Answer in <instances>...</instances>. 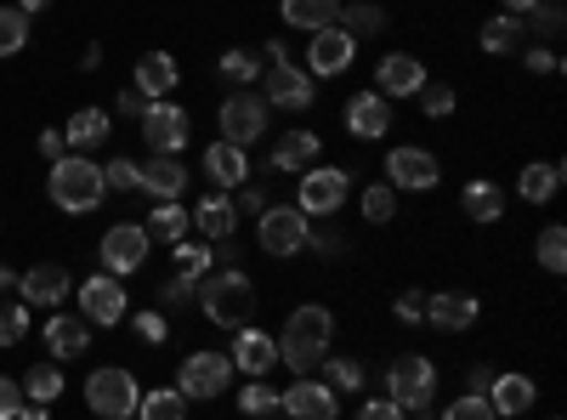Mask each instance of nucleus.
<instances>
[{
    "instance_id": "60",
    "label": "nucleus",
    "mask_w": 567,
    "mask_h": 420,
    "mask_svg": "<svg viewBox=\"0 0 567 420\" xmlns=\"http://www.w3.org/2000/svg\"><path fill=\"white\" fill-rule=\"evenodd\" d=\"M18 420H52V403H29V398H23V409H18Z\"/></svg>"
},
{
    "instance_id": "37",
    "label": "nucleus",
    "mask_w": 567,
    "mask_h": 420,
    "mask_svg": "<svg viewBox=\"0 0 567 420\" xmlns=\"http://www.w3.org/2000/svg\"><path fill=\"white\" fill-rule=\"evenodd\" d=\"M261 52L256 45H233V52H221V80H233V85H250V80H261Z\"/></svg>"
},
{
    "instance_id": "1",
    "label": "nucleus",
    "mask_w": 567,
    "mask_h": 420,
    "mask_svg": "<svg viewBox=\"0 0 567 420\" xmlns=\"http://www.w3.org/2000/svg\"><path fill=\"white\" fill-rule=\"evenodd\" d=\"M329 341H336V318H329V307L307 301V307H296L290 318H284V330H278V363H290L296 376H312V369L329 358Z\"/></svg>"
},
{
    "instance_id": "44",
    "label": "nucleus",
    "mask_w": 567,
    "mask_h": 420,
    "mask_svg": "<svg viewBox=\"0 0 567 420\" xmlns=\"http://www.w3.org/2000/svg\"><path fill=\"white\" fill-rule=\"evenodd\" d=\"M534 256H539V267H545V273H561V267H567V233H561L556 222H550V227L539 233Z\"/></svg>"
},
{
    "instance_id": "11",
    "label": "nucleus",
    "mask_w": 567,
    "mask_h": 420,
    "mask_svg": "<svg viewBox=\"0 0 567 420\" xmlns=\"http://www.w3.org/2000/svg\"><path fill=\"white\" fill-rule=\"evenodd\" d=\"M386 182L398 194H432L437 182H443V165L432 148H420V143H398L386 154Z\"/></svg>"
},
{
    "instance_id": "36",
    "label": "nucleus",
    "mask_w": 567,
    "mask_h": 420,
    "mask_svg": "<svg viewBox=\"0 0 567 420\" xmlns=\"http://www.w3.org/2000/svg\"><path fill=\"white\" fill-rule=\"evenodd\" d=\"M341 23L352 40H369L386 29V7H374V0H352V7H341Z\"/></svg>"
},
{
    "instance_id": "23",
    "label": "nucleus",
    "mask_w": 567,
    "mask_h": 420,
    "mask_svg": "<svg viewBox=\"0 0 567 420\" xmlns=\"http://www.w3.org/2000/svg\"><path fill=\"white\" fill-rule=\"evenodd\" d=\"M187 216H194V227L205 233L210 245H221V239H233V233H239V205H233V194H221V188H210Z\"/></svg>"
},
{
    "instance_id": "62",
    "label": "nucleus",
    "mask_w": 567,
    "mask_h": 420,
    "mask_svg": "<svg viewBox=\"0 0 567 420\" xmlns=\"http://www.w3.org/2000/svg\"><path fill=\"white\" fill-rule=\"evenodd\" d=\"M45 7H52V0H18V12H23V18H34V12H45Z\"/></svg>"
},
{
    "instance_id": "32",
    "label": "nucleus",
    "mask_w": 567,
    "mask_h": 420,
    "mask_svg": "<svg viewBox=\"0 0 567 420\" xmlns=\"http://www.w3.org/2000/svg\"><path fill=\"white\" fill-rule=\"evenodd\" d=\"M148 239H165V245H182L187 239V227H194V216H187L176 199H154V211H148Z\"/></svg>"
},
{
    "instance_id": "41",
    "label": "nucleus",
    "mask_w": 567,
    "mask_h": 420,
    "mask_svg": "<svg viewBox=\"0 0 567 420\" xmlns=\"http://www.w3.org/2000/svg\"><path fill=\"white\" fill-rule=\"evenodd\" d=\"M392 216H398V188H392V182H374V188H363V222L386 227Z\"/></svg>"
},
{
    "instance_id": "6",
    "label": "nucleus",
    "mask_w": 567,
    "mask_h": 420,
    "mask_svg": "<svg viewBox=\"0 0 567 420\" xmlns=\"http://www.w3.org/2000/svg\"><path fill=\"white\" fill-rule=\"evenodd\" d=\"M261 98H267V109H284V114H307V109L318 103V80H312L301 63L278 58V63H267V74H261Z\"/></svg>"
},
{
    "instance_id": "2",
    "label": "nucleus",
    "mask_w": 567,
    "mask_h": 420,
    "mask_svg": "<svg viewBox=\"0 0 567 420\" xmlns=\"http://www.w3.org/2000/svg\"><path fill=\"white\" fill-rule=\"evenodd\" d=\"M199 313L216 324V330H245L250 313H256V290H250V273L239 267H210L194 290Z\"/></svg>"
},
{
    "instance_id": "45",
    "label": "nucleus",
    "mask_w": 567,
    "mask_h": 420,
    "mask_svg": "<svg viewBox=\"0 0 567 420\" xmlns=\"http://www.w3.org/2000/svg\"><path fill=\"white\" fill-rule=\"evenodd\" d=\"M443 420H499V414H494L488 392H460V398L443 409Z\"/></svg>"
},
{
    "instance_id": "50",
    "label": "nucleus",
    "mask_w": 567,
    "mask_h": 420,
    "mask_svg": "<svg viewBox=\"0 0 567 420\" xmlns=\"http://www.w3.org/2000/svg\"><path fill=\"white\" fill-rule=\"evenodd\" d=\"M103 188L131 194V188H136V160H109V165H103Z\"/></svg>"
},
{
    "instance_id": "10",
    "label": "nucleus",
    "mask_w": 567,
    "mask_h": 420,
    "mask_svg": "<svg viewBox=\"0 0 567 420\" xmlns=\"http://www.w3.org/2000/svg\"><path fill=\"white\" fill-rule=\"evenodd\" d=\"M227 381H233V358H227V352H216V347L187 352V358H182V369H176V392H182L187 403L227 392Z\"/></svg>"
},
{
    "instance_id": "20",
    "label": "nucleus",
    "mask_w": 567,
    "mask_h": 420,
    "mask_svg": "<svg viewBox=\"0 0 567 420\" xmlns=\"http://www.w3.org/2000/svg\"><path fill=\"white\" fill-rule=\"evenodd\" d=\"M425 80H432V74H425V63L409 58V52H386L381 63H374V91H381L386 103H392V98H414Z\"/></svg>"
},
{
    "instance_id": "53",
    "label": "nucleus",
    "mask_w": 567,
    "mask_h": 420,
    "mask_svg": "<svg viewBox=\"0 0 567 420\" xmlns=\"http://www.w3.org/2000/svg\"><path fill=\"white\" fill-rule=\"evenodd\" d=\"M392 313H398L403 324H425V290H403V296L392 301Z\"/></svg>"
},
{
    "instance_id": "26",
    "label": "nucleus",
    "mask_w": 567,
    "mask_h": 420,
    "mask_svg": "<svg viewBox=\"0 0 567 420\" xmlns=\"http://www.w3.org/2000/svg\"><path fill=\"white\" fill-rule=\"evenodd\" d=\"M341 7H347V0H278V18H284V29L318 34L329 23H341Z\"/></svg>"
},
{
    "instance_id": "42",
    "label": "nucleus",
    "mask_w": 567,
    "mask_h": 420,
    "mask_svg": "<svg viewBox=\"0 0 567 420\" xmlns=\"http://www.w3.org/2000/svg\"><path fill=\"white\" fill-rule=\"evenodd\" d=\"M29 45V18L18 7H0V58H18Z\"/></svg>"
},
{
    "instance_id": "14",
    "label": "nucleus",
    "mask_w": 567,
    "mask_h": 420,
    "mask_svg": "<svg viewBox=\"0 0 567 420\" xmlns=\"http://www.w3.org/2000/svg\"><path fill=\"white\" fill-rule=\"evenodd\" d=\"M352 58H358V40H352L341 23H329V29L307 34V74H312V80H336V74H347Z\"/></svg>"
},
{
    "instance_id": "13",
    "label": "nucleus",
    "mask_w": 567,
    "mask_h": 420,
    "mask_svg": "<svg viewBox=\"0 0 567 420\" xmlns=\"http://www.w3.org/2000/svg\"><path fill=\"white\" fill-rule=\"evenodd\" d=\"M187 136H194V120H187L182 103H148V114H142V143H148V154H182Z\"/></svg>"
},
{
    "instance_id": "29",
    "label": "nucleus",
    "mask_w": 567,
    "mask_h": 420,
    "mask_svg": "<svg viewBox=\"0 0 567 420\" xmlns=\"http://www.w3.org/2000/svg\"><path fill=\"white\" fill-rule=\"evenodd\" d=\"M176 80H182V69H176V58H171V52H148V58L136 63V91H142L148 103L171 98V91H176Z\"/></svg>"
},
{
    "instance_id": "7",
    "label": "nucleus",
    "mask_w": 567,
    "mask_h": 420,
    "mask_svg": "<svg viewBox=\"0 0 567 420\" xmlns=\"http://www.w3.org/2000/svg\"><path fill=\"white\" fill-rule=\"evenodd\" d=\"M352 194V176L341 165H307L301 171V188H296V211L312 222V216H336Z\"/></svg>"
},
{
    "instance_id": "12",
    "label": "nucleus",
    "mask_w": 567,
    "mask_h": 420,
    "mask_svg": "<svg viewBox=\"0 0 567 420\" xmlns=\"http://www.w3.org/2000/svg\"><path fill=\"white\" fill-rule=\"evenodd\" d=\"M80 318L91 330H114L125 324V278L97 273V278H80Z\"/></svg>"
},
{
    "instance_id": "49",
    "label": "nucleus",
    "mask_w": 567,
    "mask_h": 420,
    "mask_svg": "<svg viewBox=\"0 0 567 420\" xmlns=\"http://www.w3.org/2000/svg\"><path fill=\"white\" fill-rule=\"evenodd\" d=\"M131 330H136L142 341H148V347H165L171 324H165V313H159V307H148V313H136V318H131Z\"/></svg>"
},
{
    "instance_id": "54",
    "label": "nucleus",
    "mask_w": 567,
    "mask_h": 420,
    "mask_svg": "<svg viewBox=\"0 0 567 420\" xmlns=\"http://www.w3.org/2000/svg\"><path fill=\"white\" fill-rule=\"evenodd\" d=\"M18 409H23V381L0 376V420H18Z\"/></svg>"
},
{
    "instance_id": "35",
    "label": "nucleus",
    "mask_w": 567,
    "mask_h": 420,
    "mask_svg": "<svg viewBox=\"0 0 567 420\" xmlns=\"http://www.w3.org/2000/svg\"><path fill=\"white\" fill-rule=\"evenodd\" d=\"M136 420H187V398L176 387H154L136 398Z\"/></svg>"
},
{
    "instance_id": "25",
    "label": "nucleus",
    "mask_w": 567,
    "mask_h": 420,
    "mask_svg": "<svg viewBox=\"0 0 567 420\" xmlns=\"http://www.w3.org/2000/svg\"><path fill=\"white\" fill-rule=\"evenodd\" d=\"M136 188L154 199H182L187 188V165L176 154H148V165H136Z\"/></svg>"
},
{
    "instance_id": "19",
    "label": "nucleus",
    "mask_w": 567,
    "mask_h": 420,
    "mask_svg": "<svg viewBox=\"0 0 567 420\" xmlns=\"http://www.w3.org/2000/svg\"><path fill=\"white\" fill-rule=\"evenodd\" d=\"M69 267H58V262H40V267H29V273H18V301L23 307H58V301H69Z\"/></svg>"
},
{
    "instance_id": "17",
    "label": "nucleus",
    "mask_w": 567,
    "mask_h": 420,
    "mask_svg": "<svg viewBox=\"0 0 567 420\" xmlns=\"http://www.w3.org/2000/svg\"><path fill=\"white\" fill-rule=\"evenodd\" d=\"M233 369H245L250 381H267L272 369H278V336L256 330V324H245V330H233Z\"/></svg>"
},
{
    "instance_id": "51",
    "label": "nucleus",
    "mask_w": 567,
    "mask_h": 420,
    "mask_svg": "<svg viewBox=\"0 0 567 420\" xmlns=\"http://www.w3.org/2000/svg\"><path fill=\"white\" fill-rule=\"evenodd\" d=\"M194 290H199V278H187V273H171L165 285H159V301H165V307H182V301H194Z\"/></svg>"
},
{
    "instance_id": "40",
    "label": "nucleus",
    "mask_w": 567,
    "mask_h": 420,
    "mask_svg": "<svg viewBox=\"0 0 567 420\" xmlns=\"http://www.w3.org/2000/svg\"><path fill=\"white\" fill-rule=\"evenodd\" d=\"M323 387L329 392H363V363L358 358H323Z\"/></svg>"
},
{
    "instance_id": "47",
    "label": "nucleus",
    "mask_w": 567,
    "mask_h": 420,
    "mask_svg": "<svg viewBox=\"0 0 567 420\" xmlns=\"http://www.w3.org/2000/svg\"><path fill=\"white\" fill-rule=\"evenodd\" d=\"M239 409H245L250 420H267V414H278V392H272L267 381H250V387L239 392Z\"/></svg>"
},
{
    "instance_id": "59",
    "label": "nucleus",
    "mask_w": 567,
    "mask_h": 420,
    "mask_svg": "<svg viewBox=\"0 0 567 420\" xmlns=\"http://www.w3.org/2000/svg\"><path fill=\"white\" fill-rule=\"evenodd\" d=\"M120 114H148V98H142L136 85H125V91H120Z\"/></svg>"
},
{
    "instance_id": "4",
    "label": "nucleus",
    "mask_w": 567,
    "mask_h": 420,
    "mask_svg": "<svg viewBox=\"0 0 567 420\" xmlns=\"http://www.w3.org/2000/svg\"><path fill=\"white\" fill-rule=\"evenodd\" d=\"M432 392H437V363L420 358V352H403L386 363V398L414 414V409H432Z\"/></svg>"
},
{
    "instance_id": "58",
    "label": "nucleus",
    "mask_w": 567,
    "mask_h": 420,
    "mask_svg": "<svg viewBox=\"0 0 567 420\" xmlns=\"http://www.w3.org/2000/svg\"><path fill=\"white\" fill-rule=\"evenodd\" d=\"M40 154H45V160H63V154H69L63 131H40Z\"/></svg>"
},
{
    "instance_id": "30",
    "label": "nucleus",
    "mask_w": 567,
    "mask_h": 420,
    "mask_svg": "<svg viewBox=\"0 0 567 420\" xmlns=\"http://www.w3.org/2000/svg\"><path fill=\"white\" fill-rule=\"evenodd\" d=\"M516 194H523L528 205H550L561 194V160H534L523 165V176H516Z\"/></svg>"
},
{
    "instance_id": "39",
    "label": "nucleus",
    "mask_w": 567,
    "mask_h": 420,
    "mask_svg": "<svg viewBox=\"0 0 567 420\" xmlns=\"http://www.w3.org/2000/svg\"><path fill=\"white\" fill-rule=\"evenodd\" d=\"M58 392H63V369L58 363H34L29 376H23V398L29 403H52Z\"/></svg>"
},
{
    "instance_id": "38",
    "label": "nucleus",
    "mask_w": 567,
    "mask_h": 420,
    "mask_svg": "<svg viewBox=\"0 0 567 420\" xmlns=\"http://www.w3.org/2000/svg\"><path fill=\"white\" fill-rule=\"evenodd\" d=\"M414 103H420V114H425V120H449L460 98H454V85H449V80H425V85L414 91Z\"/></svg>"
},
{
    "instance_id": "9",
    "label": "nucleus",
    "mask_w": 567,
    "mask_h": 420,
    "mask_svg": "<svg viewBox=\"0 0 567 420\" xmlns=\"http://www.w3.org/2000/svg\"><path fill=\"white\" fill-rule=\"evenodd\" d=\"M307 216L296 211V205H267L261 216H256V245H261V256H301L307 250Z\"/></svg>"
},
{
    "instance_id": "48",
    "label": "nucleus",
    "mask_w": 567,
    "mask_h": 420,
    "mask_svg": "<svg viewBox=\"0 0 567 420\" xmlns=\"http://www.w3.org/2000/svg\"><path fill=\"white\" fill-rule=\"evenodd\" d=\"M523 23H528V34H561L567 12H561V0H539V7H534Z\"/></svg>"
},
{
    "instance_id": "43",
    "label": "nucleus",
    "mask_w": 567,
    "mask_h": 420,
    "mask_svg": "<svg viewBox=\"0 0 567 420\" xmlns=\"http://www.w3.org/2000/svg\"><path fill=\"white\" fill-rule=\"evenodd\" d=\"M171 256H176V273H187V278H205L216 267V245H194V239H182Z\"/></svg>"
},
{
    "instance_id": "24",
    "label": "nucleus",
    "mask_w": 567,
    "mask_h": 420,
    "mask_svg": "<svg viewBox=\"0 0 567 420\" xmlns=\"http://www.w3.org/2000/svg\"><path fill=\"white\" fill-rule=\"evenodd\" d=\"M205 182L210 188H221V194H233V188H245L250 182V160H245V148H233V143H216L205 148Z\"/></svg>"
},
{
    "instance_id": "63",
    "label": "nucleus",
    "mask_w": 567,
    "mask_h": 420,
    "mask_svg": "<svg viewBox=\"0 0 567 420\" xmlns=\"http://www.w3.org/2000/svg\"><path fill=\"white\" fill-rule=\"evenodd\" d=\"M7 290H18V273H12V267H0V296H7Z\"/></svg>"
},
{
    "instance_id": "34",
    "label": "nucleus",
    "mask_w": 567,
    "mask_h": 420,
    "mask_svg": "<svg viewBox=\"0 0 567 420\" xmlns=\"http://www.w3.org/2000/svg\"><path fill=\"white\" fill-rule=\"evenodd\" d=\"M460 211L471 216V222H499L505 216V194L494 188V182H465V194H460Z\"/></svg>"
},
{
    "instance_id": "46",
    "label": "nucleus",
    "mask_w": 567,
    "mask_h": 420,
    "mask_svg": "<svg viewBox=\"0 0 567 420\" xmlns=\"http://www.w3.org/2000/svg\"><path fill=\"white\" fill-rule=\"evenodd\" d=\"M29 336V307L23 301H0V347H18Z\"/></svg>"
},
{
    "instance_id": "55",
    "label": "nucleus",
    "mask_w": 567,
    "mask_h": 420,
    "mask_svg": "<svg viewBox=\"0 0 567 420\" xmlns=\"http://www.w3.org/2000/svg\"><path fill=\"white\" fill-rule=\"evenodd\" d=\"M358 420H409V414H403L392 398H369V403L358 409Z\"/></svg>"
},
{
    "instance_id": "18",
    "label": "nucleus",
    "mask_w": 567,
    "mask_h": 420,
    "mask_svg": "<svg viewBox=\"0 0 567 420\" xmlns=\"http://www.w3.org/2000/svg\"><path fill=\"white\" fill-rule=\"evenodd\" d=\"M477 318H483V301L471 296V290H437V296H425V324H437V330H449V336H465Z\"/></svg>"
},
{
    "instance_id": "28",
    "label": "nucleus",
    "mask_w": 567,
    "mask_h": 420,
    "mask_svg": "<svg viewBox=\"0 0 567 420\" xmlns=\"http://www.w3.org/2000/svg\"><path fill=\"white\" fill-rule=\"evenodd\" d=\"M45 347H52V358H80L91 347V324L80 313H52L45 318Z\"/></svg>"
},
{
    "instance_id": "21",
    "label": "nucleus",
    "mask_w": 567,
    "mask_h": 420,
    "mask_svg": "<svg viewBox=\"0 0 567 420\" xmlns=\"http://www.w3.org/2000/svg\"><path fill=\"white\" fill-rule=\"evenodd\" d=\"M341 120H347L352 136H363V143H381V136L392 131V103L381 98V91H358V98H347Z\"/></svg>"
},
{
    "instance_id": "52",
    "label": "nucleus",
    "mask_w": 567,
    "mask_h": 420,
    "mask_svg": "<svg viewBox=\"0 0 567 420\" xmlns=\"http://www.w3.org/2000/svg\"><path fill=\"white\" fill-rule=\"evenodd\" d=\"M307 250H318V256H341L347 239H341L336 227H307Z\"/></svg>"
},
{
    "instance_id": "15",
    "label": "nucleus",
    "mask_w": 567,
    "mask_h": 420,
    "mask_svg": "<svg viewBox=\"0 0 567 420\" xmlns=\"http://www.w3.org/2000/svg\"><path fill=\"white\" fill-rule=\"evenodd\" d=\"M148 227H142V222H114L109 233H103V273H114V278H131L142 262H148Z\"/></svg>"
},
{
    "instance_id": "8",
    "label": "nucleus",
    "mask_w": 567,
    "mask_h": 420,
    "mask_svg": "<svg viewBox=\"0 0 567 420\" xmlns=\"http://www.w3.org/2000/svg\"><path fill=\"white\" fill-rule=\"evenodd\" d=\"M267 98L261 91H233V98L216 109V131H221V143H233V148H250V143H261V131H267Z\"/></svg>"
},
{
    "instance_id": "5",
    "label": "nucleus",
    "mask_w": 567,
    "mask_h": 420,
    "mask_svg": "<svg viewBox=\"0 0 567 420\" xmlns=\"http://www.w3.org/2000/svg\"><path fill=\"white\" fill-rule=\"evenodd\" d=\"M136 398H142V387H136V376H131L125 363L91 369V381H85L91 414H103V420H131V414H136Z\"/></svg>"
},
{
    "instance_id": "22",
    "label": "nucleus",
    "mask_w": 567,
    "mask_h": 420,
    "mask_svg": "<svg viewBox=\"0 0 567 420\" xmlns=\"http://www.w3.org/2000/svg\"><path fill=\"white\" fill-rule=\"evenodd\" d=\"M318 154H323V136H318V131H284L278 143H272V154H267V165H272L278 176H301Z\"/></svg>"
},
{
    "instance_id": "27",
    "label": "nucleus",
    "mask_w": 567,
    "mask_h": 420,
    "mask_svg": "<svg viewBox=\"0 0 567 420\" xmlns=\"http://www.w3.org/2000/svg\"><path fill=\"white\" fill-rule=\"evenodd\" d=\"M534 398H539V387H534V376H494L488 381V403H494V414L499 420H511V414H528L534 409Z\"/></svg>"
},
{
    "instance_id": "16",
    "label": "nucleus",
    "mask_w": 567,
    "mask_h": 420,
    "mask_svg": "<svg viewBox=\"0 0 567 420\" xmlns=\"http://www.w3.org/2000/svg\"><path fill=\"white\" fill-rule=\"evenodd\" d=\"M278 409L290 414V420H336L341 414V398L329 392L318 376H296L290 387L278 392Z\"/></svg>"
},
{
    "instance_id": "3",
    "label": "nucleus",
    "mask_w": 567,
    "mask_h": 420,
    "mask_svg": "<svg viewBox=\"0 0 567 420\" xmlns=\"http://www.w3.org/2000/svg\"><path fill=\"white\" fill-rule=\"evenodd\" d=\"M45 194H52V205L58 211H69V216H91L103 205V165L97 160H85V154H63V160H52V176H45Z\"/></svg>"
},
{
    "instance_id": "31",
    "label": "nucleus",
    "mask_w": 567,
    "mask_h": 420,
    "mask_svg": "<svg viewBox=\"0 0 567 420\" xmlns=\"http://www.w3.org/2000/svg\"><path fill=\"white\" fill-rule=\"evenodd\" d=\"M109 131H114V120H109L103 109H80V114L63 125V143H69V154H85V148H103Z\"/></svg>"
},
{
    "instance_id": "56",
    "label": "nucleus",
    "mask_w": 567,
    "mask_h": 420,
    "mask_svg": "<svg viewBox=\"0 0 567 420\" xmlns=\"http://www.w3.org/2000/svg\"><path fill=\"white\" fill-rule=\"evenodd\" d=\"M233 205H239V216H245V211H256V216H261V211H267V194L245 182V188H233Z\"/></svg>"
},
{
    "instance_id": "33",
    "label": "nucleus",
    "mask_w": 567,
    "mask_h": 420,
    "mask_svg": "<svg viewBox=\"0 0 567 420\" xmlns=\"http://www.w3.org/2000/svg\"><path fill=\"white\" fill-rule=\"evenodd\" d=\"M523 40H528V23H523V18H511V12H494V18L483 23V52H488V58L516 52Z\"/></svg>"
},
{
    "instance_id": "61",
    "label": "nucleus",
    "mask_w": 567,
    "mask_h": 420,
    "mask_svg": "<svg viewBox=\"0 0 567 420\" xmlns=\"http://www.w3.org/2000/svg\"><path fill=\"white\" fill-rule=\"evenodd\" d=\"M539 7V0H499V12H511V18H528Z\"/></svg>"
},
{
    "instance_id": "57",
    "label": "nucleus",
    "mask_w": 567,
    "mask_h": 420,
    "mask_svg": "<svg viewBox=\"0 0 567 420\" xmlns=\"http://www.w3.org/2000/svg\"><path fill=\"white\" fill-rule=\"evenodd\" d=\"M528 74H561V58L556 52H528Z\"/></svg>"
}]
</instances>
